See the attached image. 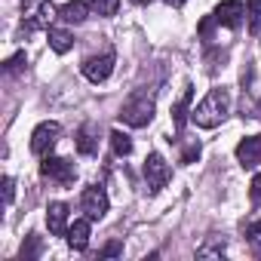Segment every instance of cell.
I'll return each instance as SVG.
<instances>
[{"label":"cell","instance_id":"cell-7","mask_svg":"<svg viewBox=\"0 0 261 261\" xmlns=\"http://www.w3.org/2000/svg\"><path fill=\"white\" fill-rule=\"evenodd\" d=\"M80 209L86 212L89 221H101L105 212H108V194H105V188L101 185H89L83 191V197H80Z\"/></svg>","mask_w":261,"mask_h":261},{"label":"cell","instance_id":"cell-18","mask_svg":"<svg viewBox=\"0 0 261 261\" xmlns=\"http://www.w3.org/2000/svg\"><path fill=\"white\" fill-rule=\"evenodd\" d=\"M246 19L249 34H261V0H246Z\"/></svg>","mask_w":261,"mask_h":261},{"label":"cell","instance_id":"cell-22","mask_svg":"<svg viewBox=\"0 0 261 261\" xmlns=\"http://www.w3.org/2000/svg\"><path fill=\"white\" fill-rule=\"evenodd\" d=\"M246 243L261 255V221H252V224L246 227Z\"/></svg>","mask_w":261,"mask_h":261},{"label":"cell","instance_id":"cell-29","mask_svg":"<svg viewBox=\"0 0 261 261\" xmlns=\"http://www.w3.org/2000/svg\"><path fill=\"white\" fill-rule=\"evenodd\" d=\"M136 4H151V0H136Z\"/></svg>","mask_w":261,"mask_h":261},{"label":"cell","instance_id":"cell-5","mask_svg":"<svg viewBox=\"0 0 261 261\" xmlns=\"http://www.w3.org/2000/svg\"><path fill=\"white\" fill-rule=\"evenodd\" d=\"M40 175L49 178V181H56V185H62V188H68V185H74L77 169H74V163L68 157H49L46 154L43 163H40Z\"/></svg>","mask_w":261,"mask_h":261},{"label":"cell","instance_id":"cell-10","mask_svg":"<svg viewBox=\"0 0 261 261\" xmlns=\"http://www.w3.org/2000/svg\"><path fill=\"white\" fill-rule=\"evenodd\" d=\"M68 203H49L46 206V227H49V233L53 237H65L68 233V227H71V221H68Z\"/></svg>","mask_w":261,"mask_h":261},{"label":"cell","instance_id":"cell-6","mask_svg":"<svg viewBox=\"0 0 261 261\" xmlns=\"http://www.w3.org/2000/svg\"><path fill=\"white\" fill-rule=\"evenodd\" d=\"M59 139H62V126L56 123V120H46V123H40L34 133H31V154H37V157H46L56 145H59Z\"/></svg>","mask_w":261,"mask_h":261},{"label":"cell","instance_id":"cell-8","mask_svg":"<svg viewBox=\"0 0 261 261\" xmlns=\"http://www.w3.org/2000/svg\"><path fill=\"white\" fill-rule=\"evenodd\" d=\"M80 71H83V77H86L89 83H105V80L111 77V71H114V53H101V56L83 59Z\"/></svg>","mask_w":261,"mask_h":261},{"label":"cell","instance_id":"cell-3","mask_svg":"<svg viewBox=\"0 0 261 261\" xmlns=\"http://www.w3.org/2000/svg\"><path fill=\"white\" fill-rule=\"evenodd\" d=\"M22 19L28 31H49L53 19H59V10L53 0H22Z\"/></svg>","mask_w":261,"mask_h":261},{"label":"cell","instance_id":"cell-12","mask_svg":"<svg viewBox=\"0 0 261 261\" xmlns=\"http://www.w3.org/2000/svg\"><path fill=\"white\" fill-rule=\"evenodd\" d=\"M77 151H80L83 157L98 154V126H95V123H83V126L77 129Z\"/></svg>","mask_w":261,"mask_h":261},{"label":"cell","instance_id":"cell-16","mask_svg":"<svg viewBox=\"0 0 261 261\" xmlns=\"http://www.w3.org/2000/svg\"><path fill=\"white\" fill-rule=\"evenodd\" d=\"M46 37H49V46H53V53H59V56H65V53H71V46H74V34L68 31V28H49L46 31Z\"/></svg>","mask_w":261,"mask_h":261},{"label":"cell","instance_id":"cell-17","mask_svg":"<svg viewBox=\"0 0 261 261\" xmlns=\"http://www.w3.org/2000/svg\"><path fill=\"white\" fill-rule=\"evenodd\" d=\"M108 139H111V148H114V154H117V157H129V154H133V139H129L126 133L114 129Z\"/></svg>","mask_w":261,"mask_h":261},{"label":"cell","instance_id":"cell-4","mask_svg":"<svg viewBox=\"0 0 261 261\" xmlns=\"http://www.w3.org/2000/svg\"><path fill=\"white\" fill-rule=\"evenodd\" d=\"M142 172H145L148 194H160V191L172 181V169H169V163H166L160 154H148V160H145Z\"/></svg>","mask_w":261,"mask_h":261},{"label":"cell","instance_id":"cell-13","mask_svg":"<svg viewBox=\"0 0 261 261\" xmlns=\"http://www.w3.org/2000/svg\"><path fill=\"white\" fill-rule=\"evenodd\" d=\"M191 101H194V86L188 83L185 89H181V98L172 105V126L178 129V133H181V129H185V123H188V117H191Z\"/></svg>","mask_w":261,"mask_h":261},{"label":"cell","instance_id":"cell-15","mask_svg":"<svg viewBox=\"0 0 261 261\" xmlns=\"http://www.w3.org/2000/svg\"><path fill=\"white\" fill-rule=\"evenodd\" d=\"M89 16V4L86 0H68L65 7H59V19L68 25H83Z\"/></svg>","mask_w":261,"mask_h":261},{"label":"cell","instance_id":"cell-19","mask_svg":"<svg viewBox=\"0 0 261 261\" xmlns=\"http://www.w3.org/2000/svg\"><path fill=\"white\" fill-rule=\"evenodd\" d=\"M86 4H89L92 13H98V16H105V19L117 16V10H120V0H86Z\"/></svg>","mask_w":261,"mask_h":261},{"label":"cell","instance_id":"cell-24","mask_svg":"<svg viewBox=\"0 0 261 261\" xmlns=\"http://www.w3.org/2000/svg\"><path fill=\"white\" fill-rule=\"evenodd\" d=\"M249 200L255 203V206H261V172L252 178V185H249Z\"/></svg>","mask_w":261,"mask_h":261},{"label":"cell","instance_id":"cell-23","mask_svg":"<svg viewBox=\"0 0 261 261\" xmlns=\"http://www.w3.org/2000/svg\"><path fill=\"white\" fill-rule=\"evenodd\" d=\"M25 65H28L25 53H16V56L7 62V74H22V71H25Z\"/></svg>","mask_w":261,"mask_h":261},{"label":"cell","instance_id":"cell-14","mask_svg":"<svg viewBox=\"0 0 261 261\" xmlns=\"http://www.w3.org/2000/svg\"><path fill=\"white\" fill-rule=\"evenodd\" d=\"M89 218H77L71 227H68V233H65V240H68V246L74 249V252H83L86 246H89Z\"/></svg>","mask_w":261,"mask_h":261},{"label":"cell","instance_id":"cell-1","mask_svg":"<svg viewBox=\"0 0 261 261\" xmlns=\"http://www.w3.org/2000/svg\"><path fill=\"white\" fill-rule=\"evenodd\" d=\"M230 114V89L227 86H215L206 92V98L191 111V120L200 126V129H215L227 120Z\"/></svg>","mask_w":261,"mask_h":261},{"label":"cell","instance_id":"cell-28","mask_svg":"<svg viewBox=\"0 0 261 261\" xmlns=\"http://www.w3.org/2000/svg\"><path fill=\"white\" fill-rule=\"evenodd\" d=\"M166 4H169V7H185L188 0H166Z\"/></svg>","mask_w":261,"mask_h":261},{"label":"cell","instance_id":"cell-20","mask_svg":"<svg viewBox=\"0 0 261 261\" xmlns=\"http://www.w3.org/2000/svg\"><path fill=\"white\" fill-rule=\"evenodd\" d=\"M40 252H43V243H40V237H28V243L22 246V252H19V258L22 261H34V258H40Z\"/></svg>","mask_w":261,"mask_h":261},{"label":"cell","instance_id":"cell-9","mask_svg":"<svg viewBox=\"0 0 261 261\" xmlns=\"http://www.w3.org/2000/svg\"><path fill=\"white\" fill-rule=\"evenodd\" d=\"M212 19L224 28H240L243 19H246V7H243V0H221V4L215 7Z\"/></svg>","mask_w":261,"mask_h":261},{"label":"cell","instance_id":"cell-21","mask_svg":"<svg viewBox=\"0 0 261 261\" xmlns=\"http://www.w3.org/2000/svg\"><path fill=\"white\" fill-rule=\"evenodd\" d=\"M197 255H200V258H221V255H224V240H209V243H203V246L197 249Z\"/></svg>","mask_w":261,"mask_h":261},{"label":"cell","instance_id":"cell-27","mask_svg":"<svg viewBox=\"0 0 261 261\" xmlns=\"http://www.w3.org/2000/svg\"><path fill=\"white\" fill-rule=\"evenodd\" d=\"M120 252H123V246H120L117 240H114V243H108V246L101 249V255H105V258H114V255H120Z\"/></svg>","mask_w":261,"mask_h":261},{"label":"cell","instance_id":"cell-25","mask_svg":"<svg viewBox=\"0 0 261 261\" xmlns=\"http://www.w3.org/2000/svg\"><path fill=\"white\" fill-rule=\"evenodd\" d=\"M13 197H16V181L10 175H4V206H10Z\"/></svg>","mask_w":261,"mask_h":261},{"label":"cell","instance_id":"cell-2","mask_svg":"<svg viewBox=\"0 0 261 261\" xmlns=\"http://www.w3.org/2000/svg\"><path fill=\"white\" fill-rule=\"evenodd\" d=\"M120 120H123L126 126H133V129L148 126V123L154 120V95L145 92V89L133 92V95L123 101V108H120Z\"/></svg>","mask_w":261,"mask_h":261},{"label":"cell","instance_id":"cell-11","mask_svg":"<svg viewBox=\"0 0 261 261\" xmlns=\"http://www.w3.org/2000/svg\"><path fill=\"white\" fill-rule=\"evenodd\" d=\"M237 160L243 169H255L261 163V136H246L237 145Z\"/></svg>","mask_w":261,"mask_h":261},{"label":"cell","instance_id":"cell-26","mask_svg":"<svg viewBox=\"0 0 261 261\" xmlns=\"http://www.w3.org/2000/svg\"><path fill=\"white\" fill-rule=\"evenodd\" d=\"M197 157H200V145L194 142V145H188V148H185V154H181V163H194Z\"/></svg>","mask_w":261,"mask_h":261}]
</instances>
